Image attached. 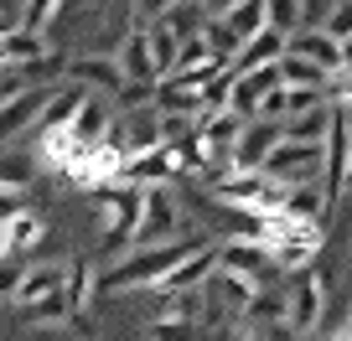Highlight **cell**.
<instances>
[{
	"instance_id": "1",
	"label": "cell",
	"mask_w": 352,
	"mask_h": 341,
	"mask_svg": "<svg viewBox=\"0 0 352 341\" xmlns=\"http://www.w3.org/2000/svg\"><path fill=\"white\" fill-rule=\"evenodd\" d=\"M202 243H212V238H202V233H187V238H176V243H151V248H135V253H124L120 264H109L99 274V290L104 295H124V290H155L166 274H171L187 253H197Z\"/></svg>"
},
{
	"instance_id": "2",
	"label": "cell",
	"mask_w": 352,
	"mask_h": 341,
	"mask_svg": "<svg viewBox=\"0 0 352 341\" xmlns=\"http://www.w3.org/2000/svg\"><path fill=\"white\" fill-rule=\"evenodd\" d=\"M94 212H99L104 248H135L140 212H145V187H135V181H109V187L94 191Z\"/></svg>"
},
{
	"instance_id": "3",
	"label": "cell",
	"mask_w": 352,
	"mask_h": 341,
	"mask_svg": "<svg viewBox=\"0 0 352 341\" xmlns=\"http://www.w3.org/2000/svg\"><path fill=\"white\" fill-rule=\"evenodd\" d=\"M176 181L161 187H145V212H140V233H135V248H151V243H176L187 238V212L176 202Z\"/></svg>"
},
{
	"instance_id": "4",
	"label": "cell",
	"mask_w": 352,
	"mask_h": 341,
	"mask_svg": "<svg viewBox=\"0 0 352 341\" xmlns=\"http://www.w3.org/2000/svg\"><path fill=\"white\" fill-rule=\"evenodd\" d=\"M264 171L280 181V187H300V181H327V145L311 140H280L264 161Z\"/></svg>"
},
{
	"instance_id": "5",
	"label": "cell",
	"mask_w": 352,
	"mask_h": 341,
	"mask_svg": "<svg viewBox=\"0 0 352 341\" xmlns=\"http://www.w3.org/2000/svg\"><path fill=\"white\" fill-rule=\"evenodd\" d=\"M321 243H327V222H296V217H285V233L270 243V248H275L280 274H300V269H311V264H316V253H321Z\"/></svg>"
},
{
	"instance_id": "6",
	"label": "cell",
	"mask_w": 352,
	"mask_h": 341,
	"mask_svg": "<svg viewBox=\"0 0 352 341\" xmlns=\"http://www.w3.org/2000/svg\"><path fill=\"white\" fill-rule=\"evenodd\" d=\"M218 264L233 269V274H249L259 285H270V274H280L275 248L264 238H218Z\"/></svg>"
},
{
	"instance_id": "7",
	"label": "cell",
	"mask_w": 352,
	"mask_h": 341,
	"mask_svg": "<svg viewBox=\"0 0 352 341\" xmlns=\"http://www.w3.org/2000/svg\"><path fill=\"white\" fill-rule=\"evenodd\" d=\"M285 83V73H280V62H264V67H243V73H233V89H228V109L243 114V119H254L259 114V104L270 99V89H280Z\"/></svg>"
},
{
	"instance_id": "8",
	"label": "cell",
	"mask_w": 352,
	"mask_h": 341,
	"mask_svg": "<svg viewBox=\"0 0 352 341\" xmlns=\"http://www.w3.org/2000/svg\"><path fill=\"white\" fill-rule=\"evenodd\" d=\"M155 109L161 114H182V119H202V114L212 109L208 104V89L202 83H192V78H182V73H166L161 83H155Z\"/></svg>"
},
{
	"instance_id": "9",
	"label": "cell",
	"mask_w": 352,
	"mask_h": 341,
	"mask_svg": "<svg viewBox=\"0 0 352 341\" xmlns=\"http://www.w3.org/2000/svg\"><path fill=\"white\" fill-rule=\"evenodd\" d=\"M42 238H47V222H42L36 207L0 212V259H21V253H32Z\"/></svg>"
},
{
	"instance_id": "10",
	"label": "cell",
	"mask_w": 352,
	"mask_h": 341,
	"mask_svg": "<svg viewBox=\"0 0 352 341\" xmlns=\"http://www.w3.org/2000/svg\"><path fill=\"white\" fill-rule=\"evenodd\" d=\"M347 187H352V119L337 104V119H331V134H327V191L342 197Z\"/></svg>"
},
{
	"instance_id": "11",
	"label": "cell",
	"mask_w": 352,
	"mask_h": 341,
	"mask_svg": "<svg viewBox=\"0 0 352 341\" xmlns=\"http://www.w3.org/2000/svg\"><path fill=\"white\" fill-rule=\"evenodd\" d=\"M114 57H120V67H124L130 83H161V67H155V57H151V26L145 21L130 16V32H124V42H120Z\"/></svg>"
},
{
	"instance_id": "12",
	"label": "cell",
	"mask_w": 352,
	"mask_h": 341,
	"mask_svg": "<svg viewBox=\"0 0 352 341\" xmlns=\"http://www.w3.org/2000/svg\"><path fill=\"white\" fill-rule=\"evenodd\" d=\"M285 290H290V316L285 320L300 336H311L321 326V316H327V285L316 274H296V285H285Z\"/></svg>"
},
{
	"instance_id": "13",
	"label": "cell",
	"mask_w": 352,
	"mask_h": 341,
	"mask_svg": "<svg viewBox=\"0 0 352 341\" xmlns=\"http://www.w3.org/2000/svg\"><path fill=\"white\" fill-rule=\"evenodd\" d=\"M67 78L83 83V89H94V93H109V99H120L124 83H130L120 57H73V62H67Z\"/></svg>"
},
{
	"instance_id": "14",
	"label": "cell",
	"mask_w": 352,
	"mask_h": 341,
	"mask_svg": "<svg viewBox=\"0 0 352 341\" xmlns=\"http://www.w3.org/2000/svg\"><path fill=\"white\" fill-rule=\"evenodd\" d=\"M212 269H218V243H202L197 253H187L182 264L171 269V274L161 279V285L151 290V295H176V290H202L212 279Z\"/></svg>"
},
{
	"instance_id": "15",
	"label": "cell",
	"mask_w": 352,
	"mask_h": 341,
	"mask_svg": "<svg viewBox=\"0 0 352 341\" xmlns=\"http://www.w3.org/2000/svg\"><path fill=\"white\" fill-rule=\"evenodd\" d=\"M290 52H300V57H311V62H321L327 73H337L342 62H347V42L342 36H331L327 26H300V32H290Z\"/></svg>"
},
{
	"instance_id": "16",
	"label": "cell",
	"mask_w": 352,
	"mask_h": 341,
	"mask_svg": "<svg viewBox=\"0 0 352 341\" xmlns=\"http://www.w3.org/2000/svg\"><path fill=\"white\" fill-rule=\"evenodd\" d=\"M67 264H73V269H67V295H73V331H88V326H83V316H88V305L104 295V290H99V269H94V259H88V253H73Z\"/></svg>"
},
{
	"instance_id": "17",
	"label": "cell",
	"mask_w": 352,
	"mask_h": 341,
	"mask_svg": "<svg viewBox=\"0 0 352 341\" xmlns=\"http://www.w3.org/2000/svg\"><path fill=\"white\" fill-rule=\"evenodd\" d=\"M331 202H337V197L327 191V181H300V187H285L280 212H285V217H296V222H327Z\"/></svg>"
},
{
	"instance_id": "18",
	"label": "cell",
	"mask_w": 352,
	"mask_h": 341,
	"mask_svg": "<svg viewBox=\"0 0 352 341\" xmlns=\"http://www.w3.org/2000/svg\"><path fill=\"white\" fill-rule=\"evenodd\" d=\"M67 269L73 264H63V259H47V264H32V269H21V279L11 285V305H26V300H36V295H47V290H63L67 285Z\"/></svg>"
},
{
	"instance_id": "19",
	"label": "cell",
	"mask_w": 352,
	"mask_h": 341,
	"mask_svg": "<svg viewBox=\"0 0 352 341\" xmlns=\"http://www.w3.org/2000/svg\"><path fill=\"white\" fill-rule=\"evenodd\" d=\"M285 52H290V32H280V26H264V32L249 36V42H243V52L233 57V73H243V67H264V62H280Z\"/></svg>"
},
{
	"instance_id": "20",
	"label": "cell",
	"mask_w": 352,
	"mask_h": 341,
	"mask_svg": "<svg viewBox=\"0 0 352 341\" xmlns=\"http://www.w3.org/2000/svg\"><path fill=\"white\" fill-rule=\"evenodd\" d=\"M21 326H73V295H67V285L26 300L21 305Z\"/></svg>"
},
{
	"instance_id": "21",
	"label": "cell",
	"mask_w": 352,
	"mask_h": 341,
	"mask_svg": "<svg viewBox=\"0 0 352 341\" xmlns=\"http://www.w3.org/2000/svg\"><path fill=\"white\" fill-rule=\"evenodd\" d=\"M109 124H114L109 99H104V93H88L83 109H78V119L67 124V130H73V140H78V145H99L104 134H109Z\"/></svg>"
},
{
	"instance_id": "22",
	"label": "cell",
	"mask_w": 352,
	"mask_h": 341,
	"mask_svg": "<svg viewBox=\"0 0 352 341\" xmlns=\"http://www.w3.org/2000/svg\"><path fill=\"white\" fill-rule=\"evenodd\" d=\"M0 57H6V62H36V57H52V42H47L42 32H32V26H6Z\"/></svg>"
},
{
	"instance_id": "23",
	"label": "cell",
	"mask_w": 352,
	"mask_h": 341,
	"mask_svg": "<svg viewBox=\"0 0 352 341\" xmlns=\"http://www.w3.org/2000/svg\"><path fill=\"white\" fill-rule=\"evenodd\" d=\"M331 119H337V104H321V109L290 114V119H285V140H311V145H327Z\"/></svg>"
},
{
	"instance_id": "24",
	"label": "cell",
	"mask_w": 352,
	"mask_h": 341,
	"mask_svg": "<svg viewBox=\"0 0 352 341\" xmlns=\"http://www.w3.org/2000/svg\"><path fill=\"white\" fill-rule=\"evenodd\" d=\"M280 73H285L290 89H327V78H331L321 62H311V57H300V52H285V57H280Z\"/></svg>"
},
{
	"instance_id": "25",
	"label": "cell",
	"mask_w": 352,
	"mask_h": 341,
	"mask_svg": "<svg viewBox=\"0 0 352 341\" xmlns=\"http://www.w3.org/2000/svg\"><path fill=\"white\" fill-rule=\"evenodd\" d=\"M145 341H202V320L192 316H155L145 326Z\"/></svg>"
},
{
	"instance_id": "26",
	"label": "cell",
	"mask_w": 352,
	"mask_h": 341,
	"mask_svg": "<svg viewBox=\"0 0 352 341\" xmlns=\"http://www.w3.org/2000/svg\"><path fill=\"white\" fill-rule=\"evenodd\" d=\"M202 36L212 42V52H218L223 62H233V57L243 52V36L233 32V21H228V16H202Z\"/></svg>"
},
{
	"instance_id": "27",
	"label": "cell",
	"mask_w": 352,
	"mask_h": 341,
	"mask_svg": "<svg viewBox=\"0 0 352 341\" xmlns=\"http://www.w3.org/2000/svg\"><path fill=\"white\" fill-rule=\"evenodd\" d=\"M228 21H233V32L249 42V36H259L264 26H270V0H239L228 11Z\"/></svg>"
},
{
	"instance_id": "28",
	"label": "cell",
	"mask_w": 352,
	"mask_h": 341,
	"mask_svg": "<svg viewBox=\"0 0 352 341\" xmlns=\"http://www.w3.org/2000/svg\"><path fill=\"white\" fill-rule=\"evenodd\" d=\"M57 16H63V0H21V26L32 32H47Z\"/></svg>"
},
{
	"instance_id": "29",
	"label": "cell",
	"mask_w": 352,
	"mask_h": 341,
	"mask_svg": "<svg viewBox=\"0 0 352 341\" xmlns=\"http://www.w3.org/2000/svg\"><path fill=\"white\" fill-rule=\"evenodd\" d=\"M300 21H306V0H270V26L300 32Z\"/></svg>"
},
{
	"instance_id": "30",
	"label": "cell",
	"mask_w": 352,
	"mask_h": 341,
	"mask_svg": "<svg viewBox=\"0 0 352 341\" xmlns=\"http://www.w3.org/2000/svg\"><path fill=\"white\" fill-rule=\"evenodd\" d=\"M254 119H290V83L270 89V99L259 104V114H254Z\"/></svg>"
},
{
	"instance_id": "31",
	"label": "cell",
	"mask_w": 352,
	"mask_h": 341,
	"mask_svg": "<svg viewBox=\"0 0 352 341\" xmlns=\"http://www.w3.org/2000/svg\"><path fill=\"white\" fill-rule=\"evenodd\" d=\"M32 187V165H26V155H6V191H26Z\"/></svg>"
},
{
	"instance_id": "32",
	"label": "cell",
	"mask_w": 352,
	"mask_h": 341,
	"mask_svg": "<svg viewBox=\"0 0 352 341\" xmlns=\"http://www.w3.org/2000/svg\"><path fill=\"white\" fill-rule=\"evenodd\" d=\"M176 5H182V0H130V16L151 26V21H161L166 11H176Z\"/></svg>"
},
{
	"instance_id": "33",
	"label": "cell",
	"mask_w": 352,
	"mask_h": 341,
	"mask_svg": "<svg viewBox=\"0 0 352 341\" xmlns=\"http://www.w3.org/2000/svg\"><path fill=\"white\" fill-rule=\"evenodd\" d=\"M327 99L331 104H352V62H342L337 73L327 78Z\"/></svg>"
},
{
	"instance_id": "34",
	"label": "cell",
	"mask_w": 352,
	"mask_h": 341,
	"mask_svg": "<svg viewBox=\"0 0 352 341\" xmlns=\"http://www.w3.org/2000/svg\"><path fill=\"white\" fill-rule=\"evenodd\" d=\"M218 341H264V336H259V326H254V320H223Z\"/></svg>"
},
{
	"instance_id": "35",
	"label": "cell",
	"mask_w": 352,
	"mask_h": 341,
	"mask_svg": "<svg viewBox=\"0 0 352 341\" xmlns=\"http://www.w3.org/2000/svg\"><path fill=\"white\" fill-rule=\"evenodd\" d=\"M327 32H331V36H342V42L352 36V0H342L337 11L327 16Z\"/></svg>"
},
{
	"instance_id": "36",
	"label": "cell",
	"mask_w": 352,
	"mask_h": 341,
	"mask_svg": "<svg viewBox=\"0 0 352 341\" xmlns=\"http://www.w3.org/2000/svg\"><path fill=\"white\" fill-rule=\"evenodd\" d=\"M233 5H239V0H202L197 11H202V16H228Z\"/></svg>"
},
{
	"instance_id": "37",
	"label": "cell",
	"mask_w": 352,
	"mask_h": 341,
	"mask_svg": "<svg viewBox=\"0 0 352 341\" xmlns=\"http://www.w3.org/2000/svg\"><path fill=\"white\" fill-rule=\"evenodd\" d=\"M331 336H337V341H352V310H347V320H342V326L331 331Z\"/></svg>"
},
{
	"instance_id": "38",
	"label": "cell",
	"mask_w": 352,
	"mask_h": 341,
	"mask_svg": "<svg viewBox=\"0 0 352 341\" xmlns=\"http://www.w3.org/2000/svg\"><path fill=\"white\" fill-rule=\"evenodd\" d=\"M182 5H202V0H182Z\"/></svg>"
}]
</instances>
